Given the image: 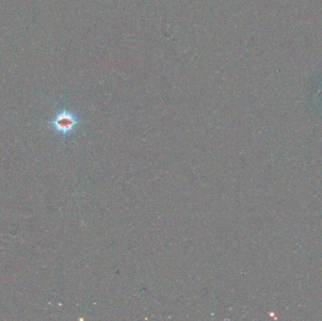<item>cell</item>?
Wrapping results in <instances>:
<instances>
[{"mask_svg": "<svg viewBox=\"0 0 322 321\" xmlns=\"http://www.w3.org/2000/svg\"><path fill=\"white\" fill-rule=\"evenodd\" d=\"M79 124V120L75 114L70 110L63 109L54 117L50 124L52 125L53 129L61 135H68L72 133L77 124Z\"/></svg>", "mask_w": 322, "mask_h": 321, "instance_id": "1", "label": "cell"}]
</instances>
